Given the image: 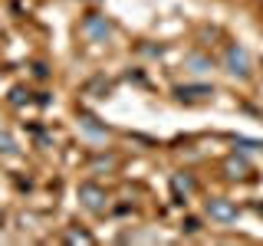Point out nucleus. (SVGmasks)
I'll list each match as a JSON object with an SVG mask.
<instances>
[{
  "label": "nucleus",
  "mask_w": 263,
  "mask_h": 246,
  "mask_svg": "<svg viewBox=\"0 0 263 246\" xmlns=\"http://www.w3.org/2000/svg\"><path fill=\"white\" fill-rule=\"evenodd\" d=\"M224 69L230 72L234 79H250V53L240 46V43H230L227 49H224Z\"/></svg>",
  "instance_id": "nucleus-2"
},
{
  "label": "nucleus",
  "mask_w": 263,
  "mask_h": 246,
  "mask_svg": "<svg viewBox=\"0 0 263 246\" xmlns=\"http://www.w3.org/2000/svg\"><path fill=\"white\" fill-rule=\"evenodd\" d=\"M82 36H89L92 43H105V36H112V23L105 16H86L82 20Z\"/></svg>",
  "instance_id": "nucleus-4"
},
{
  "label": "nucleus",
  "mask_w": 263,
  "mask_h": 246,
  "mask_svg": "<svg viewBox=\"0 0 263 246\" xmlns=\"http://www.w3.org/2000/svg\"><path fill=\"white\" fill-rule=\"evenodd\" d=\"M204 217H208L211 223H217V227H230V223H237V217H240V207H237L234 200H227V197H211V200L204 203Z\"/></svg>",
  "instance_id": "nucleus-1"
},
{
  "label": "nucleus",
  "mask_w": 263,
  "mask_h": 246,
  "mask_svg": "<svg viewBox=\"0 0 263 246\" xmlns=\"http://www.w3.org/2000/svg\"><path fill=\"white\" fill-rule=\"evenodd\" d=\"M79 200H82V207H86L89 213H102L105 203H109V194H105V187L86 180V184H79Z\"/></svg>",
  "instance_id": "nucleus-3"
},
{
  "label": "nucleus",
  "mask_w": 263,
  "mask_h": 246,
  "mask_svg": "<svg viewBox=\"0 0 263 246\" xmlns=\"http://www.w3.org/2000/svg\"><path fill=\"white\" fill-rule=\"evenodd\" d=\"M175 95L181 98V102H201V98H208V95H214V89H204V86H191V89H175Z\"/></svg>",
  "instance_id": "nucleus-6"
},
{
  "label": "nucleus",
  "mask_w": 263,
  "mask_h": 246,
  "mask_svg": "<svg viewBox=\"0 0 263 246\" xmlns=\"http://www.w3.org/2000/svg\"><path fill=\"white\" fill-rule=\"evenodd\" d=\"M247 171H250V168H247L243 158H227L224 161V177H230V180H243Z\"/></svg>",
  "instance_id": "nucleus-5"
},
{
  "label": "nucleus",
  "mask_w": 263,
  "mask_h": 246,
  "mask_svg": "<svg viewBox=\"0 0 263 246\" xmlns=\"http://www.w3.org/2000/svg\"><path fill=\"white\" fill-rule=\"evenodd\" d=\"M171 184H175V191H178V194L184 191V197L194 191V180H187V177H181V174H175V180H171Z\"/></svg>",
  "instance_id": "nucleus-8"
},
{
  "label": "nucleus",
  "mask_w": 263,
  "mask_h": 246,
  "mask_svg": "<svg viewBox=\"0 0 263 246\" xmlns=\"http://www.w3.org/2000/svg\"><path fill=\"white\" fill-rule=\"evenodd\" d=\"M63 243H82V246H92V243H96V236H92V233H86V230H66V233H63Z\"/></svg>",
  "instance_id": "nucleus-7"
},
{
  "label": "nucleus",
  "mask_w": 263,
  "mask_h": 246,
  "mask_svg": "<svg viewBox=\"0 0 263 246\" xmlns=\"http://www.w3.org/2000/svg\"><path fill=\"white\" fill-rule=\"evenodd\" d=\"M0 151H7V154H13V138H10V135H7V131H4V135H0Z\"/></svg>",
  "instance_id": "nucleus-9"
}]
</instances>
